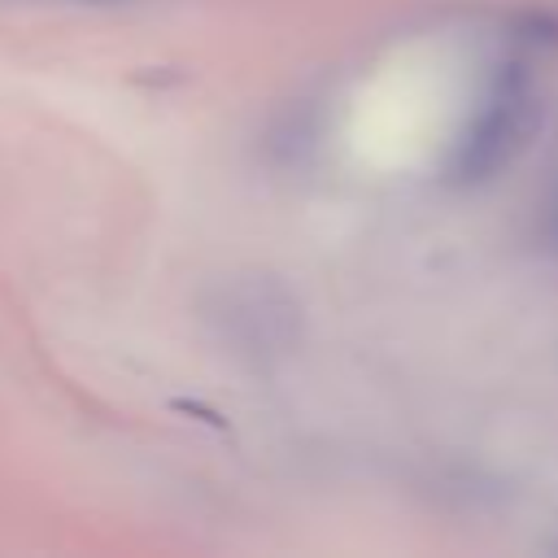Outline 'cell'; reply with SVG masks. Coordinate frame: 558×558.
<instances>
[{"label": "cell", "instance_id": "cell-4", "mask_svg": "<svg viewBox=\"0 0 558 558\" xmlns=\"http://www.w3.org/2000/svg\"><path fill=\"white\" fill-rule=\"evenodd\" d=\"M96 4H105V0H96Z\"/></svg>", "mask_w": 558, "mask_h": 558}, {"label": "cell", "instance_id": "cell-2", "mask_svg": "<svg viewBox=\"0 0 558 558\" xmlns=\"http://www.w3.org/2000/svg\"><path fill=\"white\" fill-rule=\"evenodd\" d=\"M514 35L527 44H558V13L554 9H523L514 17Z\"/></svg>", "mask_w": 558, "mask_h": 558}, {"label": "cell", "instance_id": "cell-1", "mask_svg": "<svg viewBox=\"0 0 558 558\" xmlns=\"http://www.w3.org/2000/svg\"><path fill=\"white\" fill-rule=\"evenodd\" d=\"M541 122V105L532 96V83L523 74V65H501L484 109L471 118L466 135L458 140V153L449 161V174L458 183H484L493 179L501 166H510L519 157V148L527 144V135Z\"/></svg>", "mask_w": 558, "mask_h": 558}, {"label": "cell", "instance_id": "cell-3", "mask_svg": "<svg viewBox=\"0 0 558 558\" xmlns=\"http://www.w3.org/2000/svg\"><path fill=\"white\" fill-rule=\"evenodd\" d=\"M549 231H554V240H558V214H554V222H549Z\"/></svg>", "mask_w": 558, "mask_h": 558}]
</instances>
